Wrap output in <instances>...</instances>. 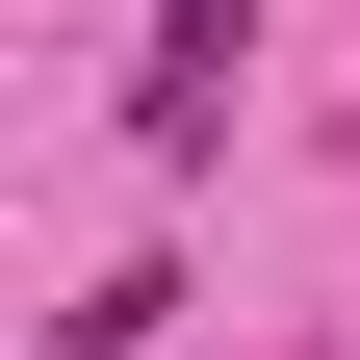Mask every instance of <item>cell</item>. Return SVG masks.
Segmentation results:
<instances>
[{"instance_id":"6da1fadb","label":"cell","mask_w":360,"mask_h":360,"mask_svg":"<svg viewBox=\"0 0 360 360\" xmlns=\"http://www.w3.org/2000/svg\"><path fill=\"white\" fill-rule=\"evenodd\" d=\"M232 77H257V26H232V0H180L155 77H129V129H155V155H232Z\"/></svg>"}]
</instances>
